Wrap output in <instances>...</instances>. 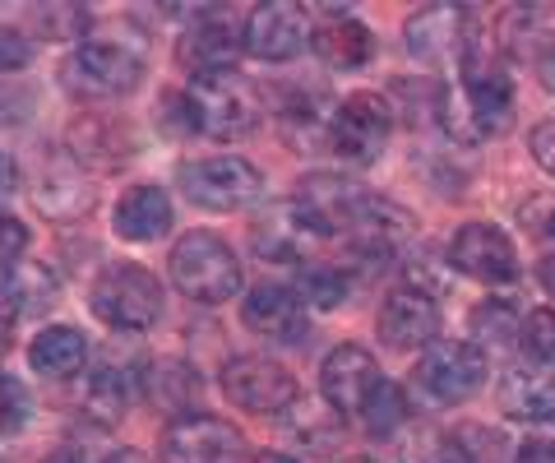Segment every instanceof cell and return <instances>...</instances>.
<instances>
[{"label":"cell","mask_w":555,"mask_h":463,"mask_svg":"<svg viewBox=\"0 0 555 463\" xmlns=\"http://www.w3.org/2000/svg\"><path fill=\"white\" fill-rule=\"evenodd\" d=\"M449 265L477 283H514L518 250L495 222H463L449 242Z\"/></svg>","instance_id":"cell-13"},{"label":"cell","mask_w":555,"mask_h":463,"mask_svg":"<svg viewBox=\"0 0 555 463\" xmlns=\"http://www.w3.org/2000/svg\"><path fill=\"white\" fill-rule=\"evenodd\" d=\"M158 121H163V130L171 126L177 134H195V130H199L195 107H190L185 93H163V98H158Z\"/></svg>","instance_id":"cell-36"},{"label":"cell","mask_w":555,"mask_h":463,"mask_svg":"<svg viewBox=\"0 0 555 463\" xmlns=\"http://www.w3.org/2000/svg\"><path fill=\"white\" fill-rule=\"evenodd\" d=\"M107 463H144V454H134V450H116Z\"/></svg>","instance_id":"cell-45"},{"label":"cell","mask_w":555,"mask_h":463,"mask_svg":"<svg viewBox=\"0 0 555 463\" xmlns=\"http://www.w3.org/2000/svg\"><path fill=\"white\" fill-rule=\"evenodd\" d=\"M315 10L292 5V0H264L246 14L241 24V47L250 51L255 61H297L301 51L315 42Z\"/></svg>","instance_id":"cell-8"},{"label":"cell","mask_w":555,"mask_h":463,"mask_svg":"<svg viewBox=\"0 0 555 463\" xmlns=\"http://www.w3.org/2000/svg\"><path fill=\"white\" fill-rule=\"evenodd\" d=\"M24 250H28V228L20 218L0 214V269H14L24 260Z\"/></svg>","instance_id":"cell-37"},{"label":"cell","mask_w":555,"mask_h":463,"mask_svg":"<svg viewBox=\"0 0 555 463\" xmlns=\"http://www.w3.org/2000/svg\"><path fill=\"white\" fill-rule=\"evenodd\" d=\"M190 107L204 134L214 140H241L259 126V98L236 70H214V75H190Z\"/></svg>","instance_id":"cell-6"},{"label":"cell","mask_w":555,"mask_h":463,"mask_svg":"<svg viewBox=\"0 0 555 463\" xmlns=\"http://www.w3.org/2000/svg\"><path fill=\"white\" fill-rule=\"evenodd\" d=\"M89 311L120 334H144L163 320V283L144 265L116 260L93 279Z\"/></svg>","instance_id":"cell-4"},{"label":"cell","mask_w":555,"mask_h":463,"mask_svg":"<svg viewBox=\"0 0 555 463\" xmlns=\"http://www.w3.org/2000/svg\"><path fill=\"white\" fill-rule=\"evenodd\" d=\"M537 279H542V287L555 297V255H542V265H537Z\"/></svg>","instance_id":"cell-42"},{"label":"cell","mask_w":555,"mask_h":463,"mask_svg":"<svg viewBox=\"0 0 555 463\" xmlns=\"http://www.w3.org/2000/svg\"><path fill=\"white\" fill-rule=\"evenodd\" d=\"M408 51L412 61L430 70H459L473 56V20L459 5H426L408 20Z\"/></svg>","instance_id":"cell-11"},{"label":"cell","mask_w":555,"mask_h":463,"mask_svg":"<svg viewBox=\"0 0 555 463\" xmlns=\"http://www.w3.org/2000/svg\"><path fill=\"white\" fill-rule=\"evenodd\" d=\"M149 371H130V362H112L102 357L89 375V389H83V403L98 422H116L120 413L130 408V394H134V381H144Z\"/></svg>","instance_id":"cell-26"},{"label":"cell","mask_w":555,"mask_h":463,"mask_svg":"<svg viewBox=\"0 0 555 463\" xmlns=\"http://www.w3.org/2000/svg\"><path fill=\"white\" fill-rule=\"evenodd\" d=\"M93 200H98V191L89 185V177L69 163L47 167L38 177V185H33V204H38L47 218H79V214L93 209Z\"/></svg>","instance_id":"cell-24"},{"label":"cell","mask_w":555,"mask_h":463,"mask_svg":"<svg viewBox=\"0 0 555 463\" xmlns=\"http://www.w3.org/2000/svg\"><path fill=\"white\" fill-rule=\"evenodd\" d=\"M177 61L190 75H214V70H236V28L218 14H199L195 24L181 33Z\"/></svg>","instance_id":"cell-19"},{"label":"cell","mask_w":555,"mask_h":463,"mask_svg":"<svg viewBox=\"0 0 555 463\" xmlns=\"http://www.w3.org/2000/svg\"><path fill=\"white\" fill-rule=\"evenodd\" d=\"M473 334H477L481 343H509V338L518 334L514 306H509V301H500V297L481 301L477 311H473Z\"/></svg>","instance_id":"cell-33"},{"label":"cell","mask_w":555,"mask_h":463,"mask_svg":"<svg viewBox=\"0 0 555 463\" xmlns=\"http://www.w3.org/2000/svg\"><path fill=\"white\" fill-rule=\"evenodd\" d=\"M42 463H83L75 450H56V454H51V459H42Z\"/></svg>","instance_id":"cell-44"},{"label":"cell","mask_w":555,"mask_h":463,"mask_svg":"<svg viewBox=\"0 0 555 463\" xmlns=\"http://www.w3.org/2000/svg\"><path fill=\"white\" fill-rule=\"evenodd\" d=\"M532 65H537V75H542L546 89L555 93V47H546V51H542V56H537Z\"/></svg>","instance_id":"cell-41"},{"label":"cell","mask_w":555,"mask_h":463,"mask_svg":"<svg viewBox=\"0 0 555 463\" xmlns=\"http://www.w3.org/2000/svg\"><path fill=\"white\" fill-rule=\"evenodd\" d=\"M518 343H524V357L532 366L555 371V311H532L518 330Z\"/></svg>","instance_id":"cell-32"},{"label":"cell","mask_w":555,"mask_h":463,"mask_svg":"<svg viewBox=\"0 0 555 463\" xmlns=\"http://www.w3.org/2000/svg\"><path fill=\"white\" fill-rule=\"evenodd\" d=\"M328 126H334V112H328V98L320 89H292L278 98V130L297 153L328 149Z\"/></svg>","instance_id":"cell-22"},{"label":"cell","mask_w":555,"mask_h":463,"mask_svg":"<svg viewBox=\"0 0 555 463\" xmlns=\"http://www.w3.org/2000/svg\"><path fill=\"white\" fill-rule=\"evenodd\" d=\"M195 389H199V375L190 371L185 362H158L144 375V394H149V399H167L171 408H190Z\"/></svg>","instance_id":"cell-29"},{"label":"cell","mask_w":555,"mask_h":463,"mask_svg":"<svg viewBox=\"0 0 555 463\" xmlns=\"http://www.w3.org/2000/svg\"><path fill=\"white\" fill-rule=\"evenodd\" d=\"M255 463H297V459H292V454H283V450H264V454H259Z\"/></svg>","instance_id":"cell-43"},{"label":"cell","mask_w":555,"mask_h":463,"mask_svg":"<svg viewBox=\"0 0 555 463\" xmlns=\"http://www.w3.org/2000/svg\"><path fill=\"white\" fill-rule=\"evenodd\" d=\"M412 381L430 403L454 408L463 399H473V394L486 385V352L477 348V343H467V338H436L422 352Z\"/></svg>","instance_id":"cell-7"},{"label":"cell","mask_w":555,"mask_h":463,"mask_svg":"<svg viewBox=\"0 0 555 463\" xmlns=\"http://www.w3.org/2000/svg\"><path fill=\"white\" fill-rule=\"evenodd\" d=\"M436 121L454 144L477 149L505 134L514 121V83L500 70H463L436 93Z\"/></svg>","instance_id":"cell-1"},{"label":"cell","mask_w":555,"mask_h":463,"mask_svg":"<svg viewBox=\"0 0 555 463\" xmlns=\"http://www.w3.org/2000/svg\"><path fill=\"white\" fill-rule=\"evenodd\" d=\"M144 79V47H130L126 38H89L69 51L61 65V83L79 102H116Z\"/></svg>","instance_id":"cell-2"},{"label":"cell","mask_w":555,"mask_h":463,"mask_svg":"<svg viewBox=\"0 0 555 463\" xmlns=\"http://www.w3.org/2000/svg\"><path fill=\"white\" fill-rule=\"evenodd\" d=\"M241 320L246 330L259 338H278V343H297L306 334V306L292 287H278V283H259L241 301Z\"/></svg>","instance_id":"cell-18"},{"label":"cell","mask_w":555,"mask_h":463,"mask_svg":"<svg viewBox=\"0 0 555 463\" xmlns=\"http://www.w3.org/2000/svg\"><path fill=\"white\" fill-rule=\"evenodd\" d=\"M28 61H33V42H28V33H24V28H14V24H0V75L24 70Z\"/></svg>","instance_id":"cell-35"},{"label":"cell","mask_w":555,"mask_h":463,"mask_svg":"<svg viewBox=\"0 0 555 463\" xmlns=\"http://www.w3.org/2000/svg\"><path fill=\"white\" fill-rule=\"evenodd\" d=\"M28 366L47 375V381H69V375H79L89 366V338L75 324H47L28 343Z\"/></svg>","instance_id":"cell-23"},{"label":"cell","mask_w":555,"mask_h":463,"mask_svg":"<svg viewBox=\"0 0 555 463\" xmlns=\"http://www.w3.org/2000/svg\"><path fill=\"white\" fill-rule=\"evenodd\" d=\"M389 130H393V107L379 93H352L334 107V126H328V149L338 158L366 167L375 163L389 144Z\"/></svg>","instance_id":"cell-10"},{"label":"cell","mask_w":555,"mask_h":463,"mask_svg":"<svg viewBox=\"0 0 555 463\" xmlns=\"http://www.w3.org/2000/svg\"><path fill=\"white\" fill-rule=\"evenodd\" d=\"M158 450L163 463H241L246 459V436L214 413H181L163 426Z\"/></svg>","instance_id":"cell-9"},{"label":"cell","mask_w":555,"mask_h":463,"mask_svg":"<svg viewBox=\"0 0 555 463\" xmlns=\"http://www.w3.org/2000/svg\"><path fill=\"white\" fill-rule=\"evenodd\" d=\"M297 297L320 306V311H334V306H343V297H347V273L338 265H324V260L306 265L297 273Z\"/></svg>","instance_id":"cell-28"},{"label":"cell","mask_w":555,"mask_h":463,"mask_svg":"<svg viewBox=\"0 0 555 463\" xmlns=\"http://www.w3.org/2000/svg\"><path fill=\"white\" fill-rule=\"evenodd\" d=\"M528 153L537 158V167H546L551 177H555V116L551 121H542L532 134H528Z\"/></svg>","instance_id":"cell-38"},{"label":"cell","mask_w":555,"mask_h":463,"mask_svg":"<svg viewBox=\"0 0 555 463\" xmlns=\"http://www.w3.org/2000/svg\"><path fill=\"white\" fill-rule=\"evenodd\" d=\"M343 463H375V459H343Z\"/></svg>","instance_id":"cell-46"},{"label":"cell","mask_w":555,"mask_h":463,"mask_svg":"<svg viewBox=\"0 0 555 463\" xmlns=\"http://www.w3.org/2000/svg\"><path fill=\"white\" fill-rule=\"evenodd\" d=\"M546 228H551V232H555V214H551V222H546Z\"/></svg>","instance_id":"cell-47"},{"label":"cell","mask_w":555,"mask_h":463,"mask_svg":"<svg viewBox=\"0 0 555 463\" xmlns=\"http://www.w3.org/2000/svg\"><path fill=\"white\" fill-rule=\"evenodd\" d=\"M171 283L199 306H222L241 293V260L218 232H185L171 246Z\"/></svg>","instance_id":"cell-3"},{"label":"cell","mask_w":555,"mask_h":463,"mask_svg":"<svg viewBox=\"0 0 555 463\" xmlns=\"http://www.w3.org/2000/svg\"><path fill=\"white\" fill-rule=\"evenodd\" d=\"M403 463H467L459 432H412L403 445Z\"/></svg>","instance_id":"cell-31"},{"label":"cell","mask_w":555,"mask_h":463,"mask_svg":"<svg viewBox=\"0 0 555 463\" xmlns=\"http://www.w3.org/2000/svg\"><path fill=\"white\" fill-rule=\"evenodd\" d=\"M500 408L518 422H555V375L551 371H505Z\"/></svg>","instance_id":"cell-25"},{"label":"cell","mask_w":555,"mask_h":463,"mask_svg":"<svg viewBox=\"0 0 555 463\" xmlns=\"http://www.w3.org/2000/svg\"><path fill=\"white\" fill-rule=\"evenodd\" d=\"M51 297V273L42 265H14L0 269V330L20 324Z\"/></svg>","instance_id":"cell-27"},{"label":"cell","mask_w":555,"mask_h":463,"mask_svg":"<svg viewBox=\"0 0 555 463\" xmlns=\"http://www.w3.org/2000/svg\"><path fill=\"white\" fill-rule=\"evenodd\" d=\"M222 394L246 413L273 417L297 403V375L283 362H273V357H232L222 366Z\"/></svg>","instance_id":"cell-12"},{"label":"cell","mask_w":555,"mask_h":463,"mask_svg":"<svg viewBox=\"0 0 555 463\" xmlns=\"http://www.w3.org/2000/svg\"><path fill=\"white\" fill-rule=\"evenodd\" d=\"M514 463H555V440H528Z\"/></svg>","instance_id":"cell-40"},{"label":"cell","mask_w":555,"mask_h":463,"mask_svg":"<svg viewBox=\"0 0 555 463\" xmlns=\"http://www.w3.org/2000/svg\"><path fill=\"white\" fill-rule=\"evenodd\" d=\"M112 222L116 236H126V242H158L171 228V195L158 181H139L116 200Z\"/></svg>","instance_id":"cell-21"},{"label":"cell","mask_w":555,"mask_h":463,"mask_svg":"<svg viewBox=\"0 0 555 463\" xmlns=\"http://www.w3.org/2000/svg\"><path fill=\"white\" fill-rule=\"evenodd\" d=\"M324 242V232L315 228L297 200H287L283 209H269L264 218L255 222V250L264 255L269 265H297V260H310V250Z\"/></svg>","instance_id":"cell-15"},{"label":"cell","mask_w":555,"mask_h":463,"mask_svg":"<svg viewBox=\"0 0 555 463\" xmlns=\"http://www.w3.org/2000/svg\"><path fill=\"white\" fill-rule=\"evenodd\" d=\"M177 185L185 191V200L195 204V209L236 214V209H246V204L259 200V191H264V177H259L255 163L232 158V153H218V158H190V163H181Z\"/></svg>","instance_id":"cell-5"},{"label":"cell","mask_w":555,"mask_h":463,"mask_svg":"<svg viewBox=\"0 0 555 463\" xmlns=\"http://www.w3.org/2000/svg\"><path fill=\"white\" fill-rule=\"evenodd\" d=\"M33 417V394L20 385V375L0 371V432H24Z\"/></svg>","instance_id":"cell-34"},{"label":"cell","mask_w":555,"mask_h":463,"mask_svg":"<svg viewBox=\"0 0 555 463\" xmlns=\"http://www.w3.org/2000/svg\"><path fill=\"white\" fill-rule=\"evenodd\" d=\"M379 385V362L361 343H338L320 366V394L334 413H361Z\"/></svg>","instance_id":"cell-14"},{"label":"cell","mask_w":555,"mask_h":463,"mask_svg":"<svg viewBox=\"0 0 555 463\" xmlns=\"http://www.w3.org/2000/svg\"><path fill=\"white\" fill-rule=\"evenodd\" d=\"M403 417H408L403 389L389 385V381H379L375 394L366 399V408H361V422H366V432L371 436H393L398 426H403Z\"/></svg>","instance_id":"cell-30"},{"label":"cell","mask_w":555,"mask_h":463,"mask_svg":"<svg viewBox=\"0 0 555 463\" xmlns=\"http://www.w3.org/2000/svg\"><path fill=\"white\" fill-rule=\"evenodd\" d=\"M69 158L79 167H98V171H116L120 163L134 158V130L116 116H102V112H83L75 126H69Z\"/></svg>","instance_id":"cell-17"},{"label":"cell","mask_w":555,"mask_h":463,"mask_svg":"<svg viewBox=\"0 0 555 463\" xmlns=\"http://www.w3.org/2000/svg\"><path fill=\"white\" fill-rule=\"evenodd\" d=\"M14 191H20V163L0 149V200H10Z\"/></svg>","instance_id":"cell-39"},{"label":"cell","mask_w":555,"mask_h":463,"mask_svg":"<svg viewBox=\"0 0 555 463\" xmlns=\"http://www.w3.org/2000/svg\"><path fill=\"white\" fill-rule=\"evenodd\" d=\"M436 330H440V311L426 287H393L385 306H379V338L389 348H430Z\"/></svg>","instance_id":"cell-16"},{"label":"cell","mask_w":555,"mask_h":463,"mask_svg":"<svg viewBox=\"0 0 555 463\" xmlns=\"http://www.w3.org/2000/svg\"><path fill=\"white\" fill-rule=\"evenodd\" d=\"M315 56L328 70H361L375 56V33L343 10H328L315 24Z\"/></svg>","instance_id":"cell-20"}]
</instances>
